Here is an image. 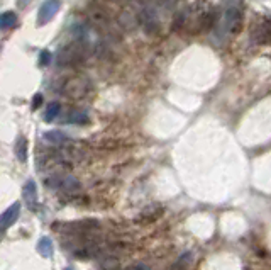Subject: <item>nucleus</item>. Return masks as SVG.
I'll list each match as a JSON object with an SVG mask.
<instances>
[{
  "label": "nucleus",
  "instance_id": "f257e3e1",
  "mask_svg": "<svg viewBox=\"0 0 271 270\" xmlns=\"http://www.w3.org/2000/svg\"><path fill=\"white\" fill-rule=\"evenodd\" d=\"M88 53H90V44L80 39L61 48L56 61L60 67H78L87 60Z\"/></svg>",
  "mask_w": 271,
  "mask_h": 270
},
{
  "label": "nucleus",
  "instance_id": "f03ea898",
  "mask_svg": "<svg viewBox=\"0 0 271 270\" xmlns=\"http://www.w3.org/2000/svg\"><path fill=\"white\" fill-rule=\"evenodd\" d=\"M88 90H90V84H88V80L87 78H83V77H78V75L70 77L63 84V87H61V92H63L64 95L70 97V99H75V100L83 99V97L88 93Z\"/></svg>",
  "mask_w": 271,
  "mask_h": 270
},
{
  "label": "nucleus",
  "instance_id": "7ed1b4c3",
  "mask_svg": "<svg viewBox=\"0 0 271 270\" xmlns=\"http://www.w3.org/2000/svg\"><path fill=\"white\" fill-rule=\"evenodd\" d=\"M251 41L255 44H271V19H261L251 29Z\"/></svg>",
  "mask_w": 271,
  "mask_h": 270
},
{
  "label": "nucleus",
  "instance_id": "20e7f679",
  "mask_svg": "<svg viewBox=\"0 0 271 270\" xmlns=\"http://www.w3.org/2000/svg\"><path fill=\"white\" fill-rule=\"evenodd\" d=\"M242 12L238 9H227L225 14L222 16V27H224L225 33L231 34H238L239 31L242 29Z\"/></svg>",
  "mask_w": 271,
  "mask_h": 270
},
{
  "label": "nucleus",
  "instance_id": "39448f33",
  "mask_svg": "<svg viewBox=\"0 0 271 270\" xmlns=\"http://www.w3.org/2000/svg\"><path fill=\"white\" fill-rule=\"evenodd\" d=\"M60 7H61L60 0H46V2L41 5L39 14H37V26H44V24L49 22V20L58 14Z\"/></svg>",
  "mask_w": 271,
  "mask_h": 270
},
{
  "label": "nucleus",
  "instance_id": "423d86ee",
  "mask_svg": "<svg viewBox=\"0 0 271 270\" xmlns=\"http://www.w3.org/2000/svg\"><path fill=\"white\" fill-rule=\"evenodd\" d=\"M19 213H20L19 202H14L10 207H7L5 213H2V216H0V228L5 230V228L12 226V224L17 221V217H19Z\"/></svg>",
  "mask_w": 271,
  "mask_h": 270
},
{
  "label": "nucleus",
  "instance_id": "0eeeda50",
  "mask_svg": "<svg viewBox=\"0 0 271 270\" xmlns=\"http://www.w3.org/2000/svg\"><path fill=\"white\" fill-rule=\"evenodd\" d=\"M161 216H163V206L161 204H151L141 213L139 221L141 223H154Z\"/></svg>",
  "mask_w": 271,
  "mask_h": 270
},
{
  "label": "nucleus",
  "instance_id": "6e6552de",
  "mask_svg": "<svg viewBox=\"0 0 271 270\" xmlns=\"http://www.w3.org/2000/svg\"><path fill=\"white\" fill-rule=\"evenodd\" d=\"M24 199H26L27 206L29 207H34L37 202V190H36V183L32 182V180H29V182H26V185H24Z\"/></svg>",
  "mask_w": 271,
  "mask_h": 270
},
{
  "label": "nucleus",
  "instance_id": "1a4fd4ad",
  "mask_svg": "<svg viewBox=\"0 0 271 270\" xmlns=\"http://www.w3.org/2000/svg\"><path fill=\"white\" fill-rule=\"evenodd\" d=\"M17 26V14L12 12V10H7V12L0 14V29L7 31L12 29V27Z\"/></svg>",
  "mask_w": 271,
  "mask_h": 270
},
{
  "label": "nucleus",
  "instance_id": "9d476101",
  "mask_svg": "<svg viewBox=\"0 0 271 270\" xmlns=\"http://www.w3.org/2000/svg\"><path fill=\"white\" fill-rule=\"evenodd\" d=\"M37 250H39V253L43 255L44 258H49L51 255H53V243H51V240L48 236L41 238L39 243H37Z\"/></svg>",
  "mask_w": 271,
  "mask_h": 270
},
{
  "label": "nucleus",
  "instance_id": "9b49d317",
  "mask_svg": "<svg viewBox=\"0 0 271 270\" xmlns=\"http://www.w3.org/2000/svg\"><path fill=\"white\" fill-rule=\"evenodd\" d=\"M44 140L53 144H61V143H66L68 136L64 133H61V131H48V133L44 134Z\"/></svg>",
  "mask_w": 271,
  "mask_h": 270
},
{
  "label": "nucleus",
  "instance_id": "f8f14e48",
  "mask_svg": "<svg viewBox=\"0 0 271 270\" xmlns=\"http://www.w3.org/2000/svg\"><path fill=\"white\" fill-rule=\"evenodd\" d=\"M16 155L20 162H26L27 160V140L24 136L17 138V143H16Z\"/></svg>",
  "mask_w": 271,
  "mask_h": 270
},
{
  "label": "nucleus",
  "instance_id": "ddd939ff",
  "mask_svg": "<svg viewBox=\"0 0 271 270\" xmlns=\"http://www.w3.org/2000/svg\"><path fill=\"white\" fill-rule=\"evenodd\" d=\"M61 110V106L58 102H51L49 106L46 107V112H44V121H48V123H51V121H54L58 117V114H60Z\"/></svg>",
  "mask_w": 271,
  "mask_h": 270
},
{
  "label": "nucleus",
  "instance_id": "4468645a",
  "mask_svg": "<svg viewBox=\"0 0 271 270\" xmlns=\"http://www.w3.org/2000/svg\"><path fill=\"white\" fill-rule=\"evenodd\" d=\"M68 123L73 124H87L88 123V116L87 112H81V110H73V112L68 116Z\"/></svg>",
  "mask_w": 271,
  "mask_h": 270
},
{
  "label": "nucleus",
  "instance_id": "2eb2a0df",
  "mask_svg": "<svg viewBox=\"0 0 271 270\" xmlns=\"http://www.w3.org/2000/svg\"><path fill=\"white\" fill-rule=\"evenodd\" d=\"M51 63V53L48 50H43L39 54V65L41 67H46V65Z\"/></svg>",
  "mask_w": 271,
  "mask_h": 270
},
{
  "label": "nucleus",
  "instance_id": "dca6fc26",
  "mask_svg": "<svg viewBox=\"0 0 271 270\" xmlns=\"http://www.w3.org/2000/svg\"><path fill=\"white\" fill-rule=\"evenodd\" d=\"M119 265V262H117V258H112V257H109L107 260H104L102 262V267L104 269H107V270H112V269H115Z\"/></svg>",
  "mask_w": 271,
  "mask_h": 270
},
{
  "label": "nucleus",
  "instance_id": "f3484780",
  "mask_svg": "<svg viewBox=\"0 0 271 270\" xmlns=\"http://www.w3.org/2000/svg\"><path fill=\"white\" fill-rule=\"evenodd\" d=\"M41 104H43V95H41V93H36V95H34V100H32V109L36 110Z\"/></svg>",
  "mask_w": 271,
  "mask_h": 270
},
{
  "label": "nucleus",
  "instance_id": "a211bd4d",
  "mask_svg": "<svg viewBox=\"0 0 271 270\" xmlns=\"http://www.w3.org/2000/svg\"><path fill=\"white\" fill-rule=\"evenodd\" d=\"M171 270H185V267L181 264H176V265H173V269Z\"/></svg>",
  "mask_w": 271,
  "mask_h": 270
},
{
  "label": "nucleus",
  "instance_id": "6ab92c4d",
  "mask_svg": "<svg viewBox=\"0 0 271 270\" xmlns=\"http://www.w3.org/2000/svg\"><path fill=\"white\" fill-rule=\"evenodd\" d=\"M64 270H71V269H64Z\"/></svg>",
  "mask_w": 271,
  "mask_h": 270
}]
</instances>
